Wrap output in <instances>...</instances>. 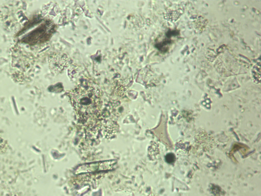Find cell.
Returning <instances> with one entry per match:
<instances>
[{
	"mask_svg": "<svg viewBox=\"0 0 261 196\" xmlns=\"http://www.w3.org/2000/svg\"><path fill=\"white\" fill-rule=\"evenodd\" d=\"M71 100L77 116L83 122L93 120L100 113V96L93 87L78 86L72 92Z\"/></svg>",
	"mask_w": 261,
	"mask_h": 196,
	"instance_id": "cell-1",
	"label": "cell"
},
{
	"mask_svg": "<svg viewBox=\"0 0 261 196\" xmlns=\"http://www.w3.org/2000/svg\"><path fill=\"white\" fill-rule=\"evenodd\" d=\"M165 159L167 162L171 164L174 162L175 160V156L172 153H169L166 155Z\"/></svg>",
	"mask_w": 261,
	"mask_h": 196,
	"instance_id": "cell-2",
	"label": "cell"
}]
</instances>
